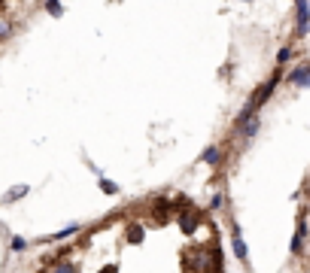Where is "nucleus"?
<instances>
[{
  "mask_svg": "<svg viewBox=\"0 0 310 273\" xmlns=\"http://www.w3.org/2000/svg\"><path fill=\"white\" fill-rule=\"evenodd\" d=\"M204 161H207V164H216V161H219V149H207Z\"/></svg>",
  "mask_w": 310,
  "mask_h": 273,
  "instance_id": "2",
  "label": "nucleus"
},
{
  "mask_svg": "<svg viewBox=\"0 0 310 273\" xmlns=\"http://www.w3.org/2000/svg\"><path fill=\"white\" fill-rule=\"evenodd\" d=\"M28 6H18V3H0V46H4L10 36L16 33L18 27V12H24Z\"/></svg>",
  "mask_w": 310,
  "mask_h": 273,
  "instance_id": "1",
  "label": "nucleus"
}]
</instances>
